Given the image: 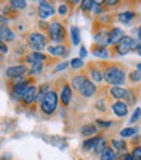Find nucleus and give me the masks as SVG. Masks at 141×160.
Here are the masks:
<instances>
[{"label":"nucleus","mask_w":141,"mask_h":160,"mask_svg":"<svg viewBox=\"0 0 141 160\" xmlns=\"http://www.w3.org/2000/svg\"><path fill=\"white\" fill-rule=\"evenodd\" d=\"M103 78L106 79V82L112 85V86H120L125 82V73L124 70L118 68V67H110L105 70Z\"/></svg>","instance_id":"obj_1"},{"label":"nucleus","mask_w":141,"mask_h":160,"mask_svg":"<svg viewBox=\"0 0 141 160\" xmlns=\"http://www.w3.org/2000/svg\"><path fill=\"white\" fill-rule=\"evenodd\" d=\"M58 108V94L54 90H49L41 102V109L44 115H52Z\"/></svg>","instance_id":"obj_2"},{"label":"nucleus","mask_w":141,"mask_h":160,"mask_svg":"<svg viewBox=\"0 0 141 160\" xmlns=\"http://www.w3.org/2000/svg\"><path fill=\"white\" fill-rule=\"evenodd\" d=\"M47 30H49V37H50L51 41L58 42V43L64 41V38H65V29H64V26H63L60 22H58V21L51 22L49 25V28H47Z\"/></svg>","instance_id":"obj_3"},{"label":"nucleus","mask_w":141,"mask_h":160,"mask_svg":"<svg viewBox=\"0 0 141 160\" xmlns=\"http://www.w3.org/2000/svg\"><path fill=\"white\" fill-rule=\"evenodd\" d=\"M28 43L34 52H41L47 44V38L41 33H31L28 38Z\"/></svg>","instance_id":"obj_4"},{"label":"nucleus","mask_w":141,"mask_h":160,"mask_svg":"<svg viewBox=\"0 0 141 160\" xmlns=\"http://www.w3.org/2000/svg\"><path fill=\"white\" fill-rule=\"evenodd\" d=\"M132 42H133V38L124 35L120 42L116 44V52L119 55H127L132 51Z\"/></svg>","instance_id":"obj_5"},{"label":"nucleus","mask_w":141,"mask_h":160,"mask_svg":"<svg viewBox=\"0 0 141 160\" xmlns=\"http://www.w3.org/2000/svg\"><path fill=\"white\" fill-rule=\"evenodd\" d=\"M55 13V8L52 7V4H50L49 2H41L38 5V16L42 20H46L51 17V16Z\"/></svg>","instance_id":"obj_6"},{"label":"nucleus","mask_w":141,"mask_h":160,"mask_svg":"<svg viewBox=\"0 0 141 160\" xmlns=\"http://www.w3.org/2000/svg\"><path fill=\"white\" fill-rule=\"evenodd\" d=\"M37 94H38V89H37V86L34 85H30L28 87V90L24 92L22 95V98L21 100L24 102V104H31V103H34L37 100Z\"/></svg>","instance_id":"obj_7"},{"label":"nucleus","mask_w":141,"mask_h":160,"mask_svg":"<svg viewBox=\"0 0 141 160\" xmlns=\"http://www.w3.org/2000/svg\"><path fill=\"white\" fill-rule=\"evenodd\" d=\"M29 82L26 81V79H20V81H17L14 85H13V89H12V92L13 95L17 99H21L22 98V95L24 92H25L28 90V87H29Z\"/></svg>","instance_id":"obj_8"},{"label":"nucleus","mask_w":141,"mask_h":160,"mask_svg":"<svg viewBox=\"0 0 141 160\" xmlns=\"http://www.w3.org/2000/svg\"><path fill=\"white\" fill-rule=\"evenodd\" d=\"M28 72L25 65H13L7 69V76L9 78H20Z\"/></svg>","instance_id":"obj_9"},{"label":"nucleus","mask_w":141,"mask_h":160,"mask_svg":"<svg viewBox=\"0 0 141 160\" xmlns=\"http://www.w3.org/2000/svg\"><path fill=\"white\" fill-rule=\"evenodd\" d=\"M124 37V31L120 28H114L108 31V44H118Z\"/></svg>","instance_id":"obj_10"},{"label":"nucleus","mask_w":141,"mask_h":160,"mask_svg":"<svg viewBox=\"0 0 141 160\" xmlns=\"http://www.w3.org/2000/svg\"><path fill=\"white\" fill-rule=\"evenodd\" d=\"M78 92H80L82 97H85V98H91L93 95L96 94V85L88 79V81L84 83V86L81 87L80 90H78Z\"/></svg>","instance_id":"obj_11"},{"label":"nucleus","mask_w":141,"mask_h":160,"mask_svg":"<svg viewBox=\"0 0 141 160\" xmlns=\"http://www.w3.org/2000/svg\"><path fill=\"white\" fill-rule=\"evenodd\" d=\"M112 111L118 117H124L128 113V106L124 102H115L112 104Z\"/></svg>","instance_id":"obj_12"},{"label":"nucleus","mask_w":141,"mask_h":160,"mask_svg":"<svg viewBox=\"0 0 141 160\" xmlns=\"http://www.w3.org/2000/svg\"><path fill=\"white\" fill-rule=\"evenodd\" d=\"M70 99H72V87L69 85H64L61 94H60V100L64 106H68L70 103Z\"/></svg>","instance_id":"obj_13"},{"label":"nucleus","mask_w":141,"mask_h":160,"mask_svg":"<svg viewBox=\"0 0 141 160\" xmlns=\"http://www.w3.org/2000/svg\"><path fill=\"white\" fill-rule=\"evenodd\" d=\"M14 39V33L8 28V26H3L0 28V41L5 42H12Z\"/></svg>","instance_id":"obj_14"},{"label":"nucleus","mask_w":141,"mask_h":160,"mask_svg":"<svg viewBox=\"0 0 141 160\" xmlns=\"http://www.w3.org/2000/svg\"><path fill=\"white\" fill-rule=\"evenodd\" d=\"M127 91L128 90L123 89L122 86H112L111 89H110V95L115 99H124L125 95H127Z\"/></svg>","instance_id":"obj_15"},{"label":"nucleus","mask_w":141,"mask_h":160,"mask_svg":"<svg viewBox=\"0 0 141 160\" xmlns=\"http://www.w3.org/2000/svg\"><path fill=\"white\" fill-rule=\"evenodd\" d=\"M94 39H96V42L101 47H105L106 44H108V33H107V31H105V30H102V31H99V33L96 34Z\"/></svg>","instance_id":"obj_16"},{"label":"nucleus","mask_w":141,"mask_h":160,"mask_svg":"<svg viewBox=\"0 0 141 160\" xmlns=\"http://www.w3.org/2000/svg\"><path fill=\"white\" fill-rule=\"evenodd\" d=\"M47 51L54 56H64L67 55V48L64 46H49Z\"/></svg>","instance_id":"obj_17"},{"label":"nucleus","mask_w":141,"mask_h":160,"mask_svg":"<svg viewBox=\"0 0 141 160\" xmlns=\"http://www.w3.org/2000/svg\"><path fill=\"white\" fill-rule=\"evenodd\" d=\"M86 81H88V78H86L84 74H78V76H76V77L72 78V87H73L75 90L78 91L84 86V83Z\"/></svg>","instance_id":"obj_18"},{"label":"nucleus","mask_w":141,"mask_h":160,"mask_svg":"<svg viewBox=\"0 0 141 160\" xmlns=\"http://www.w3.org/2000/svg\"><path fill=\"white\" fill-rule=\"evenodd\" d=\"M44 60H46V55L42 53V52H33V53H30V55L26 56V61L30 62V64L37 62V61L43 62Z\"/></svg>","instance_id":"obj_19"},{"label":"nucleus","mask_w":141,"mask_h":160,"mask_svg":"<svg viewBox=\"0 0 141 160\" xmlns=\"http://www.w3.org/2000/svg\"><path fill=\"white\" fill-rule=\"evenodd\" d=\"M118 18H119V21L123 22V23H129L133 18H135V13L131 12V11H125V12L119 13Z\"/></svg>","instance_id":"obj_20"},{"label":"nucleus","mask_w":141,"mask_h":160,"mask_svg":"<svg viewBox=\"0 0 141 160\" xmlns=\"http://www.w3.org/2000/svg\"><path fill=\"white\" fill-rule=\"evenodd\" d=\"M99 141H101V137H91V138L86 139V141L82 143V148L86 150V151H89V150H91V148L96 147V145H97Z\"/></svg>","instance_id":"obj_21"},{"label":"nucleus","mask_w":141,"mask_h":160,"mask_svg":"<svg viewBox=\"0 0 141 160\" xmlns=\"http://www.w3.org/2000/svg\"><path fill=\"white\" fill-rule=\"evenodd\" d=\"M81 134L82 135H86V137H94V134H96L97 133V128L96 126H94V125H84L82 128H81Z\"/></svg>","instance_id":"obj_22"},{"label":"nucleus","mask_w":141,"mask_h":160,"mask_svg":"<svg viewBox=\"0 0 141 160\" xmlns=\"http://www.w3.org/2000/svg\"><path fill=\"white\" fill-rule=\"evenodd\" d=\"M70 37H72V43L75 46L80 44L81 35H80V29H78L77 26H72V28H70Z\"/></svg>","instance_id":"obj_23"},{"label":"nucleus","mask_w":141,"mask_h":160,"mask_svg":"<svg viewBox=\"0 0 141 160\" xmlns=\"http://www.w3.org/2000/svg\"><path fill=\"white\" fill-rule=\"evenodd\" d=\"M116 154L111 147H106V150L101 154V160H115Z\"/></svg>","instance_id":"obj_24"},{"label":"nucleus","mask_w":141,"mask_h":160,"mask_svg":"<svg viewBox=\"0 0 141 160\" xmlns=\"http://www.w3.org/2000/svg\"><path fill=\"white\" fill-rule=\"evenodd\" d=\"M93 53L94 56H97V58H101V59H108V51L105 48V47H96V48L93 50Z\"/></svg>","instance_id":"obj_25"},{"label":"nucleus","mask_w":141,"mask_h":160,"mask_svg":"<svg viewBox=\"0 0 141 160\" xmlns=\"http://www.w3.org/2000/svg\"><path fill=\"white\" fill-rule=\"evenodd\" d=\"M43 69V62L41 61H37V62H33L31 64V68H30V74H39Z\"/></svg>","instance_id":"obj_26"},{"label":"nucleus","mask_w":141,"mask_h":160,"mask_svg":"<svg viewBox=\"0 0 141 160\" xmlns=\"http://www.w3.org/2000/svg\"><path fill=\"white\" fill-rule=\"evenodd\" d=\"M136 134V129L135 128H125L120 132V137L122 138H129V137H133Z\"/></svg>","instance_id":"obj_27"},{"label":"nucleus","mask_w":141,"mask_h":160,"mask_svg":"<svg viewBox=\"0 0 141 160\" xmlns=\"http://www.w3.org/2000/svg\"><path fill=\"white\" fill-rule=\"evenodd\" d=\"M91 79L96 82H102L103 81V74L99 69H93L91 70Z\"/></svg>","instance_id":"obj_28"},{"label":"nucleus","mask_w":141,"mask_h":160,"mask_svg":"<svg viewBox=\"0 0 141 160\" xmlns=\"http://www.w3.org/2000/svg\"><path fill=\"white\" fill-rule=\"evenodd\" d=\"M11 7L13 8V9H25L26 8V2H22V0H12Z\"/></svg>","instance_id":"obj_29"},{"label":"nucleus","mask_w":141,"mask_h":160,"mask_svg":"<svg viewBox=\"0 0 141 160\" xmlns=\"http://www.w3.org/2000/svg\"><path fill=\"white\" fill-rule=\"evenodd\" d=\"M105 150H106V141H105V139H101V141L97 143V145H96V147H94V151H96V154L101 155Z\"/></svg>","instance_id":"obj_30"},{"label":"nucleus","mask_w":141,"mask_h":160,"mask_svg":"<svg viewBox=\"0 0 141 160\" xmlns=\"http://www.w3.org/2000/svg\"><path fill=\"white\" fill-rule=\"evenodd\" d=\"M82 65H84V61L80 58H76V59L70 60V67H72L73 69H80V68H82Z\"/></svg>","instance_id":"obj_31"},{"label":"nucleus","mask_w":141,"mask_h":160,"mask_svg":"<svg viewBox=\"0 0 141 160\" xmlns=\"http://www.w3.org/2000/svg\"><path fill=\"white\" fill-rule=\"evenodd\" d=\"M129 81L131 82H140L141 81V74L138 73V70H132L129 73Z\"/></svg>","instance_id":"obj_32"},{"label":"nucleus","mask_w":141,"mask_h":160,"mask_svg":"<svg viewBox=\"0 0 141 160\" xmlns=\"http://www.w3.org/2000/svg\"><path fill=\"white\" fill-rule=\"evenodd\" d=\"M132 158L133 160H141V146H136L132 150Z\"/></svg>","instance_id":"obj_33"},{"label":"nucleus","mask_w":141,"mask_h":160,"mask_svg":"<svg viewBox=\"0 0 141 160\" xmlns=\"http://www.w3.org/2000/svg\"><path fill=\"white\" fill-rule=\"evenodd\" d=\"M112 146H114L115 148L119 150V152H122V151H125V143L122 142V141H116V139H114V141H112Z\"/></svg>","instance_id":"obj_34"},{"label":"nucleus","mask_w":141,"mask_h":160,"mask_svg":"<svg viewBox=\"0 0 141 160\" xmlns=\"http://www.w3.org/2000/svg\"><path fill=\"white\" fill-rule=\"evenodd\" d=\"M140 117H141V108H136V109H135V112H133L132 117H131V120H129V122H131V124H133V122L138 121V118H140Z\"/></svg>","instance_id":"obj_35"},{"label":"nucleus","mask_w":141,"mask_h":160,"mask_svg":"<svg viewBox=\"0 0 141 160\" xmlns=\"http://www.w3.org/2000/svg\"><path fill=\"white\" fill-rule=\"evenodd\" d=\"M93 3L94 2H90V0H84V2H81V9L82 11H90V9H93Z\"/></svg>","instance_id":"obj_36"},{"label":"nucleus","mask_w":141,"mask_h":160,"mask_svg":"<svg viewBox=\"0 0 141 160\" xmlns=\"http://www.w3.org/2000/svg\"><path fill=\"white\" fill-rule=\"evenodd\" d=\"M97 124L101 126V128H110L112 125L111 121H102V120H97Z\"/></svg>","instance_id":"obj_37"},{"label":"nucleus","mask_w":141,"mask_h":160,"mask_svg":"<svg viewBox=\"0 0 141 160\" xmlns=\"http://www.w3.org/2000/svg\"><path fill=\"white\" fill-rule=\"evenodd\" d=\"M8 22H9L8 17H5V16H3V14H0V28L7 26V25H8Z\"/></svg>","instance_id":"obj_38"},{"label":"nucleus","mask_w":141,"mask_h":160,"mask_svg":"<svg viewBox=\"0 0 141 160\" xmlns=\"http://www.w3.org/2000/svg\"><path fill=\"white\" fill-rule=\"evenodd\" d=\"M67 67H68V62H67V61H64V62L59 64V65H56V68H55V70H56V72H61V70H64Z\"/></svg>","instance_id":"obj_39"},{"label":"nucleus","mask_w":141,"mask_h":160,"mask_svg":"<svg viewBox=\"0 0 141 160\" xmlns=\"http://www.w3.org/2000/svg\"><path fill=\"white\" fill-rule=\"evenodd\" d=\"M0 52L2 53H7L8 52V46L3 41H0Z\"/></svg>","instance_id":"obj_40"},{"label":"nucleus","mask_w":141,"mask_h":160,"mask_svg":"<svg viewBox=\"0 0 141 160\" xmlns=\"http://www.w3.org/2000/svg\"><path fill=\"white\" fill-rule=\"evenodd\" d=\"M67 11H68V8H67V5H60L59 7V14H61V16H64L65 13H67Z\"/></svg>","instance_id":"obj_41"},{"label":"nucleus","mask_w":141,"mask_h":160,"mask_svg":"<svg viewBox=\"0 0 141 160\" xmlns=\"http://www.w3.org/2000/svg\"><path fill=\"white\" fill-rule=\"evenodd\" d=\"M97 108L101 111H105V104H103V100H98L97 102Z\"/></svg>","instance_id":"obj_42"},{"label":"nucleus","mask_w":141,"mask_h":160,"mask_svg":"<svg viewBox=\"0 0 141 160\" xmlns=\"http://www.w3.org/2000/svg\"><path fill=\"white\" fill-rule=\"evenodd\" d=\"M86 53H88V52H86V48H85V47H81V50H80V59H84L86 56Z\"/></svg>","instance_id":"obj_43"},{"label":"nucleus","mask_w":141,"mask_h":160,"mask_svg":"<svg viewBox=\"0 0 141 160\" xmlns=\"http://www.w3.org/2000/svg\"><path fill=\"white\" fill-rule=\"evenodd\" d=\"M105 4H107V5H116V4H119V2H118V0H111V2L107 0V2H105Z\"/></svg>","instance_id":"obj_44"},{"label":"nucleus","mask_w":141,"mask_h":160,"mask_svg":"<svg viewBox=\"0 0 141 160\" xmlns=\"http://www.w3.org/2000/svg\"><path fill=\"white\" fill-rule=\"evenodd\" d=\"M124 160H133L131 154H124Z\"/></svg>","instance_id":"obj_45"},{"label":"nucleus","mask_w":141,"mask_h":160,"mask_svg":"<svg viewBox=\"0 0 141 160\" xmlns=\"http://www.w3.org/2000/svg\"><path fill=\"white\" fill-rule=\"evenodd\" d=\"M137 38H138V42H141V26L137 30Z\"/></svg>","instance_id":"obj_46"},{"label":"nucleus","mask_w":141,"mask_h":160,"mask_svg":"<svg viewBox=\"0 0 141 160\" xmlns=\"http://www.w3.org/2000/svg\"><path fill=\"white\" fill-rule=\"evenodd\" d=\"M137 70H138V73L141 74V64H137Z\"/></svg>","instance_id":"obj_47"},{"label":"nucleus","mask_w":141,"mask_h":160,"mask_svg":"<svg viewBox=\"0 0 141 160\" xmlns=\"http://www.w3.org/2000/svg\"><path fill=\"white\" fill-rule=\"evenodd\" d=\"M137 53H138V55L141 56V44L138 46V48H137Z\"/></svg>","instance_id":"obj_48"}]
</instances>
